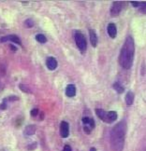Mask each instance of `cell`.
I'll return each instance as SVG.
<instances>
[{"instance_id": "6da1fadb", "label": "cell", "mask_w": 146, "mask_h": 151, "mask_svg": "<svg viewBox=\"0 0 146 151\" xmlns=\"http://www.w3.org/2000/svg\"><path fill=\"white\" fill-rule=\"evenodd\" d=\"M126 132V123L121 121L116 124L110 132V147L113 151H122L124 148Z\"/></svg>"}, {"instance_id": "7a4b0ae2", "label": "cell", "mask_w": 146, "mask_h": 151, "mask_svg": "<svg viewBox=\"0 0 146 151\" xmlns=\"http://www.w3.org/2000/svg\"><path fill=\"white\" fill-rule=\"evenodd\" d=\"M134 53H135L134 40L131 37H127L125 41V44L120 51L119 56V62L122 67H124L125 69H129L132 66Z\"/></svg>"}, {"instance_id": "3957f363", "label": "cell", "mask_w": 146, "mask_h": 151, "mask_svg": "<svg viewBox=\"0 0 146 151\" xmlns=\"http://www.w3.org/2000/svg\"><path fill=\"white\" fill-rule=\"evenodd\" d=\"M75 42H76V45H77L78 49L81 50V53H84V52L86 50L87 43H86L85 37L79 31L75 33Z\"/></svg>"}, {"instance_id": "277c9868", "label": "cell", "mask_w": 146, "mask_h": 151, "mask_svg": "<svg viewBox=\"0 0 146 151\" xmlns=\"http://www.w3.org/2000/svg\"><path fill=\"white\" fill-rule=\"evenodd\" d=\"M123 6H124V3L122 2H114L113 4V7L110 9V14L112 16H117L120 14V12L123 9Z\"/></svg>"}, {"instance_id": "5b68a950", "label": "cell", "mask_w": 146, "mask_h": 151, "mask_svg": "<svg viewBox=\"0 0 146 151\" xmlns=\"http://www.w3.org/2000/svg\"><path fill=\"white\" fill-rule=\"evenodd\" d=\"M69 134V125L67 121H62L60 124V135L63 138H67Z\"/></svg>"}, {"instance_id": "8992f818", "label": "cell", "mask_w": 146, "mask_h": 151, "mask_svg": "<svg viewBox=\"0 0 146 151\" xmlns=\"http://www.w3.org/2000/svg\"><path fill=\"white\" fill-rule=\"evenodd\" d=\"M0 41L1 42H6V41H12L14 43H17L18 45H22V42H21V40L20 38L15 36V35H10V36H7V37H2L1 39H0Z\"/></svg>"}, {"instance_id": "52a82bcc", "label": "cell", "mask_w": 146, "mask_h": 151, "mask_svg": "<svg viewBox=\"0 0 146 151\" xmlns=\"http://www.w3.org/2000/svg\"><path fill=\"white\" fill-rule=\"evenodd\" d=\"M46 65H47L49 70H54L57 67V61L54 57H48L46 60Z\"/></svg>"}, {"instance_id": "ba28073f", "label": "cell", "mask_w": 146, "mask_h": 151, "mask_svg": "<svg viewBox=\"0 0 146 151\" xmlns=\"http://www.w3.org/2000/svg\"><path fill=\"white\" fill-rule=\"evenodd\" d=\"M117 119V113L115 111H109L106 114V118H105L104 122L106 123H112L113 121Z\"/></svg>"}, {"instance_id": "9c48e42d", "label": "cell", "mask_w": 146, "mask_h": 151, "mask_svg": "<svg viewBox=\"0 0 146 151\" xmlns=\"http://www.w3.org/2000/svg\"><path fill=\"white\" fill-rule=\"evenodd\" d=\"M108 34L109 36L112 37V38H115L116 37V35H117V28H116V25L114 24H110L108 25Z\"/></svg>"}, {"instance_id": "30bf717a", "label": "cell", "mask_w": 146, "mask_h": 151, "mask_svg": "<svg viewBox=\"0 0 146 151\" xmlns=\"http://www.w3.org/2000/svg\"><path fill=\"white\" fill-rule=\"evenodd\" d=\"M89 35H90V41H91V44L94 48H96L97 46V42H98V39H97V36L96 34V31L95 30H91L89 31Z\"/></svg>"}, {"instance_id": "8fae6325", "label": "cell", "mask_w": 146, "mask_h": 151, "mask_svg": "<svg viewBox=\"0 0 146 151\" xmlns=\"http://www.w3.org/2000/svg\"><path fill=\"white\" fill-rule=\"evenodd\" d=\"M66 95L68 97H74L76 95V88L72 84H69L66 88Z\"/></svg>"}, {"instance_id": "7c38bea8", "label": "cell", "mask_w": 146, "mask_h": 151, "mask_svg": "<svg viewBox=\"0 0 146 151\" xmlns=\"http://www.w3.org/2000/svg\"><path fill=\"white\" fill-rule=\"evenodd\" d=\"M134 98H135V95H134V93L132 91H128L126 95V106H132V104L134 102Z\"/></svg>"}, {"instance_id": "4fadbf2b", "label": "cell", "mask_w": 146, "mask_h": 151, "mask_svg": "<svg viewBox=\"0 0 146 151\" xmlns=\"http://www.w3.org/2000/svg\"><path fill=\"white\" fill-rule=\"evenodd\" d=\"M36 132V126L35 125H28L25 127V135L26 136H30L32 134H34V133Z\"/></svg>"}, {"instance_id": "5bb4252c", "label": "cell", "mask_w": 146, "mask_h": 151, "mask_svg": "<svg viewBox=\"0 0 146 151\" xmlns=\"http://www.w3.org/2000/svg\"><path fill=\"white\" fill-rule=\"evenodd\" d=\"M96 114H97V116L99 119L104 121L105 120V118H106L107 112L104 111L103 109H96Z\"/></svg>"}, {"instance_id": "9a60e30c", "label": "cell", "mask_w": 146, "mask_h": 151, "mask_svg": "<svg viewBox=\"0 0 146 151\" xmlns=\"http://www.w3.org/2000/svg\"><path fill=\"white\" fill-rule=\"evenodd\" d=\"M113 87V89L118 92V93H123V92H124V91H125V88L119 82H115Z\"/></svg>"}, {"instance_id": "2e32d148", "label": "cell", "mask_w": 146, "mask_h": 151, "mask_svg": "<svg viewBox=\"0 0 146 151\" xmlns=\"http://www.w3.org/2000/svg\"><path fill=\"white\" fill-rule=\"evenodd\" d=\"M36 39L39 43H46V41H47V38H46L45 36L42 34H38L36 36Z\"/></svg>"}, {"instance_id": "e0dca14e", "label": "cell", "mask_w": 146, "mask_h": 151, "mask_svg": "<svg viewBox=\"0 0 146 151\" xmlns=\"http://www.w3.org/2000/svg\"><path fill=\"white\" fill-rule=\"evenodd\" d=\"M25 25L28 28H30V27H33L34 26V21L31 20V19H28L25 22Z\"/></svg>"}, {"instance_id": "ac0fdd59", "label": "cell", "mask_w": 146, "mask_h": 151, "mask_svg": "<svg viewBox=\"0 0 146 151\" xmlns=\"http://www.w3.org/2000/svg\"><path fill=\"white\" fill-rule=\"evenodd\" d=\"M89 121H90V118H88V117H84L83 118V123H84V125H88L89 124Z\"/></svg>"}, {"instance_id": "d6986e66", "label": "cell", "mask_w": 146, "mask_h": 151, "mask_svg": "<svg viewBox=\"0 0 146 151\" xmlns=\"http://www.w3.org/2000/svg\"><path fill=\"white\" fill-rule=\"evenodd\" d=\"M38 114V110L37 108L31 110V116H32V117H36Z\"/></svg>"}, {"instance_id": "ffe728a7", "label": "cell", "mask_w": 146, "mask_h": 151, "mask_svg": "<svg viewBox=\"0 0 146 151\" xmlns=\"http://www.w3.org/2000/svg\"><path fill=\"white\" fill-rule=\"evenodd\" d=\"M63 151H72V149H71V147L69 146V145H66V146L64 147V149H63Z\"/></svg>"}, {"instance_id": "44dd1931", "label": "cell", "mask_w": 146, "mask_h": 151, "mask_svg": "<svg viewBox=\"0 0 146 151\" xmlns=\"http://www.w3.org/2000/svg\"><path fill=\"white\" fill-rule=\"evenodd\" d=\"M84 131L86 132V133H90V132L92 131L91 129H90V128L88 127V126H86V125H84Z\"/></svg>"}, {"instance_id": "7402d4cb", "label": "cell", "mask_w": 146, "mask_h": 151, "mask_svg": "<svg viewBox=\"0 0 146 151\" xmlns=\"http://www.w3.org/2000/svg\"><path fill=\"white\" fill-rule=\"evenodd\" d=\"M7 108V104H6V100H4L3 104H1V106H0V109H6Z\"/></svg>"}, {"instance_id": "603a6c76", "label": "cell", "mask_w": 146, "mask_h": 151, "mask_svg": "<svg viewBox=\"0 0 146 151\" xmlns=\"http://www.w3.org/2000/svg\"><path fill=\"white\" fill-rule=\"evenodd\" d=\"M131 4L134 6V7H136V8H137V7H139V6L142 5L141 3H138V2L136 3V2H134V1H132V2H131Z\"/></svg>"}, {"instance_id": "cb8c5ba5", "label": "cell", "mask_w": 146, "mask_h": 151, "mask_svg": "<svg viewBox=\"0 0 146 151\" xmlns=\"http://www.w3.org/2000/svg\"><path fill=\"white\" fill-rule=\"evenodd\" d=\"M9 48H10L11 50H12L13 51H15V50H17V49H16V48L14 47V46H13V45H9Z\"/></svg>"}, {"instance_id": "d4e9b609", "label": "cell", "mask_w": 146, "mask_h": 151, "mask_svg": "<svg viewBox=\"0 0 146 151\" xmlns=\"http://www.w3.org/2000/svg\"><path fill=\"white\" fill-rule=\"evenodd\" d=\"M90 151H97V149H96L95 147H92V148L90 149Z\"/></svg>"}]
</instances>
